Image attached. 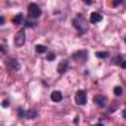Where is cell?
Instances as JSON below:
<instances>
[{
    "instance_id": "1",
    "label": "cell",
    "mask_w": 126,
    "mask_h": 126,
    "mask_svg": "<svg viewBox=\"0 0 126 126\" xmlns=\"http://www.w3.org/2000/svg\"><path fill=\"white\" fill-rule=\"evenodd\" d=\"M73 25H74V28H77L79 34H83V33L88 31V24H86L85 16H83L82 14H79V15L73 19Z\"/></svg>"
},
{
    "instance_id": "2",
    "label": "cell",
    "mask_w": 126,
    "mask_h": 126,
    "mask_svg": "<svg viewBox=\"0 0 126 126\" xmlns=\"http://www.w3.org/2000/svg\"><path fill=\"white\" fill-rule=\"evenodd\" d=\"M40 15H42L40 6L36 5V3H30V5H28V16L33 18V19H36V18H39Z\"/></svg>"
},
{
    "instance_id": "3",
    "label": "cell",
    "mask_w": 126,
    "mask_h": 126,
    "mask_svg": "<svg viewBox=\"0 0 126 126\" xmlns=\"http://www.w3.org/2000/svg\"><path fill=\"white\" fill-rule=\"evenodd\" d=\"M74 99H76V104H77V105H85V104H86V101H88L86 92H85V91H77V94H76Z\"/></svg>"
},
{
    "instance_id": "4",
    "label": "cell",
    "mask_w": 126,
    "mask_h": 126,
    "mask_svg": "<svg viewBox=\"0 0 126 126\" xmlns=\"http://www.w3.org/2000/svg\"><path fill=\"white\" fill-rule=\"evenodd\" d=\"M25 43V30L22 28V30H19L16 34H15V45L19 47V46H22Z\"/></svg>"
},
{
    "instance_id": "5",
    "label": "cell",
    "mask_w": 126,
    "mask_h": 126,
    "mask_svg": "<svg viewBox=\"0 0 126 126\" xmlns=\"http://www.w3.org/2000/svg\"><path fill=\"white\" fill-rule=\"evenodd\" d=\"M19 117H24V119H36L37 117V111L36 110H28V111H25V110H22V108H19Z\"/></svg>"
},
{
    "instance_id": "6",
    "label": "cell",
    "mask_w": 126,
    "mask_h": 126,
    "mask_svg": "<svg viewBox=\"0 0 126 126\" xmlns=\"http://www.w3.org/2000/svg\"><path fill=\"white\" fill-rule=\"evenodd\" d=\"M6 65H8V68H9L11 71H18V70H19V62H18L16 58L8 59V61H6Z\"/></svg>"
},
{
    "instance_id": "7",
    "label": "cell",
    "mask_w": 126,
    "mask_h": 126,
    "mask_svg": "<svg viewBox=\"0 0 126 126\" xmlns=\"http://www.w3.org/2000/svg\"><path fill=\"white\" fill-rule=\"evenodd\" d=\"M71 58L76 59V61H86V59H88V52H86V50H77V52L73 53Z\"/></svg>"
},
{
    "instance_id": "8",
    "label": "cell",
    "mask_w": 126,
    "mask_h": 126,
    "mask_svg": "<svg viewBox=\"0 0 126 126\" xmlns=\"http://www.w3.org/2000/svg\"><path fill=\"white\" fill-rule=\"evenodd\" d=\"M56 70H58V74H64L68 70V61H61Z\"/></svg>"
},
{
    "instance_id": "9",
    "label": "cell",
    "mask_w": 126,
    "mask_h": 126,
    "mask_svg": "<svg viewBox=\"0 0 126 126\" xmlns=\"http://www.w3.org/2000/svg\"><path fill=\"white\" fill-rule=\"evenodd\" d=\"M94 102H95V104H98L99 107H104V105H105V102H107V98H105V95H95Z\"/></svg>"
},
{
    "instance_id": "10",
    "label": "cell",
    "mask_w": 126,
    "mask_h": 126,
    "mask_svg": "<svg viewBox=\"0 0 126 126\" xmlns=\"http://www.w3.org/2000/svg\"><path fill=\"white\" fill-rule=\"evenodd\" d=\"M102 21V15L99 12H92L91 14V22L92 24H96V22H101Z\"/></svg>"
},
{
    "instance_id": "11",
    "label": "cell",
    "mask_w": 126,
    "mask_h": 126,
    "mask_svg": "<svg viewBox=\"0 0 126 126\" xmlns=\"http://www.w3.org/2000/svg\"><path fill=\"white\" fill-rule=\"evenodd\" d=\"M50 99H52L53 102H59V101L62 99V94H61L59 91H53L52 95H50Z\"/></svg>"
},
{
    "instance_id": "12",
    "label": "cell",
    "mask_w": 126,
    "mask_h": 126,
    "mask_svg": "<svg viewBox=\"0 0 126 126\" xmlns=\"http://www.w3.org/2000/svg\"><path fill=\"white\" fill-rule=\"evenodd\" d=\"M12 22H14V24H22V22H24V15H22V14L15 15V16L12 18Z\"/></svg>"
},
{
    "instance_id": "13",
    "label": "cell",
    "mask_w": 126,
    "mask_h": 126,
    "mask_svg": "<svg viewBox=\"0 0 126 126\" xmlns=\"http://www.w3.org/2000/svg\"><path fill=\"white\" fill-rule=\"evenodd\" d=\"M36 52L37 53H45V52H47V47L43 46V45H36Z\"/></svg>"
},
{
    "instance_id": "14",
    "label": "cell",
    "mask_w": 126,
    "mask_h": 126,
    "mask_svg": "<svg viewBox=\"0 0 126 126\" xmlns=\"http://www.w3.org/2000/svg\"><path fill=\"white\" fill-rule=\"evenodd\" d=\"M122 94H123V89H122L120 86H116V88H114V95H117V96H120Z\"/></svg>"
},
{
    "instance_id": "15",
    "label": "cell",
    "mask_w": 126,
    "mask_h": 126,
    "mask_svg": "<svg viewBox=\"0 0 126 126\" xmlns=\"http://www.w3.org/2000/svg\"><path fill=\"white\" fill-rule=\"evenodd\" d=\"M98 58H108V52H96Z\"/></svg>"
},
{
    "instance_id": "16",
    "label": "cell",
    "mask_w": 126,
    "mask_h": 126,
    "mask_svg": "<svg viewBox=\"0 0 126 126\" xmlns=\"http://www.w3.org/2000/svg\"><path fill=\"white\" fill-rule=\"evenodd\" d=\"M53 59H55V53H52V52H50V53L47 55V61H53Z\"/></svg>"
},
{
    "instance_id": "17",
    "label": "cell",
    "mask_w": 126,
    "mask_h": 126,
    "mask_svg": "<svg viewBox=\"0 0 126 126\" xmlns=\"http://www.w3.org/2000/svg\"><path fill=\"white\" fill-rule=\"evenodd\" d=\"M123 62V59L120 58V56H116V61H114V64H122Z\"/></svg>"
},
{
    "instance_id": "18",
    "label": "cell",
    "mask_w": 126,
    "mask_h": 126,
    "mask_svg": "<svg viewBox=\"0 0 126 126\" xmlns=\"http://www.w3.org/2000/svg\"><path fill=\"white\" fill-rule=\"evenodd\" d=\"M24 24H25V27H30V28H31V27H34V24H33L31 21H25Z\"/></svg>"
},
{
    "instance_id": "19",
    "label": "cell",
    "mask_w": 126,
    "mask_h": 126,
    "mask_svg": "<svg viewBox=\"0 0 126 126\" xmlns=\"http://www.w3.org/2000/svg\"><path fill=\"white\" fill-rule=\"evenodd\" d=\"M2 105H3V107H5V108H8V107H9V101H8V99H5V101H3V104H2Z\"/></svg>"
},
{
    "instance_id": "20",
    "label": "cell",
    "mask_w": 126,
    "mask_h": 126,
    "mask_svg": "<svg viewBox=\"0 0 126 126\" xmlns=\"http://www.w3.org/2000/svg\"><path fill=\"white\" fill-rule=\"evenodd\" d=\"M5 53H6V46L2 45V55H5Z\"/></svg>"
},
{
    "instance_id": "21",
    "label": "cell",
    "mask_w": 126,
    "mask_h": 126,
    "mask_svg": "<svg viewBox=\"0 0 126 126\" xmlns=\"http://www.w3.org/2000/svg\"><path fill=\"white\" fill-rule=\"evenodd\" d=\"M120 65H122V67H123V68L126 70V59H123V62H122V64H120Z\"/></svg>"
},
{
    "instance_id": "22",
    "label": "cell",
    "mask_w": 126,
    "mask_h": 126,
    "mask_svg": "<svg viewBox=\"0 0 126 126\" xmlns=\"http://www.w3.org/2000/svg\"><path fill=\"white\" fill-rule=\"evenodd\" d=\"M119 5H122V0H119V2H114V3H113V6H119Z\"/></svg>"
},
{
    "instance_id": "23",
    "label": "cell",
    "mask_w": 126,
    "mask_h": 126,
    "mask_svg": "<svg viewBox=\"0 0 126 126\" xmlns=\"http://www.w3.org/2000/svg\"><path fill=\"white\" fill-rule=\"evenodd\" d=\"M3 22H5V18H3V16H0V25H3Z\"/></svg>"
},
{
    "instance_id": "24",
    "label": "cell",
    "mask_w": 126,
    "mask_h": 126,
    "mask_svg": "<svg viewBox=\"0 0 126 126\" xmlns=\"http://www.w3.org/2000/svg\"><path fill=\"white\" fill-rule=\"evenodd\" d=\"M123 117L126 119V110H123Z\"/></svg>"
},
{
    "instance_id": "25",
    "label": "cell",
    "mask_w": 126,
    "mask_h": 126,
    "mask_svg": "<svg viewBox=\"0 0 126 126\" xmlns=\"http://www.w3.org/2000/svg\"><path fill=\"white\" fill-rule=\"evenodd\" d=\"M95 126H104V125H102V123H98V125H95Z\"/></svg>"
},
{
    "instance_id": "26",
    "label": "cell",
    "mask_w": 126,
    "mask_h": 126,
    "mask_svg": "<svg viewBox=\"0 0 126 126\" xmlns=\"http://www.w3.org/2000/svg\"><path fill=\"white\" fill-rule=\"evenodd\" d=\"M125 42H126V37H125Z\"/></svg>"
}]
</instances>
